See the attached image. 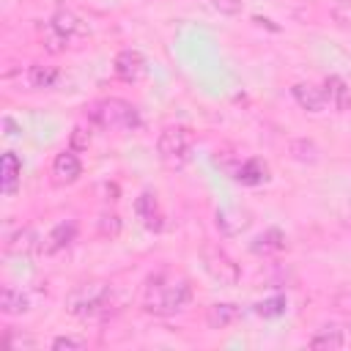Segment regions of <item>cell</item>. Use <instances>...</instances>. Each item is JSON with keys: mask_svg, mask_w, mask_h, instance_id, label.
Listing matches in <instances>:
<instances>
[{"mask_svg": "<svg viewBox=\"0 0 351 351\" xmlns=\"http://www.w3.org/2000/svg\"><path fill=\"white\" fill-rule=\"evenodd\" d=\"M192 299V288L184 277L178 280H162V277H154L148 285H145V299H143V307L154 315H173L178 310H184Z\"/></svg>", "mask_w": 351, "mask_h": 351, "instance_id": "6da1fadb", "label": "cell"}, {"mask_svg": "<svg viewBox=\"0 0 351 351\" xmlns=\"http://www.w3.org/2000/svg\"><path fill=\"white\" fill-rule=\"evenodd\" d=\"M110 307H112V293L107 282H82L66 299V310L82 321L104 318L110 315Z\"/></svg>", "mask_w": 351, "mask_h": 351, "instance_id": "7a4b0ae2", "label": "cell"}, {"mask_svg": "<svg viewBox=\"0 0 351 351\" xmlns=\"http://www.w3.org/2000/svg\"><path fill=\"white\" fill-rule=\"evenodd\" d=\"M88 118L104 129H137L140 126V112L134 110V104L118 96L93 101L88 110Z\"/></svg>", "mask_w": 351, "mask_h": 351, "instance_id": "3957f363", "label": "cell"}, {"mask_svg": "<svg viewBox=\"0 0 351 351\" xmlns=\"http://www.w3.org/2000/svg\"><path fill=\"white\" fill-rule=\"evenodd\" d=\"M189 148H192V132H189L186 126L173 123V126H165V129L159 132L156 154H159V159H162L165 165L176 167V165L186 162Z\"/></svg>", "mask_w": 351, "mask_h": 351, "instance_id": "277c9868", "label": "cell"}, {"mask_svg": "<svg viewBox=\"0 0 351 351\" xmlns=\"http://www.w3.org/2000/svg\"><path fill=\"white\" fill-rule=\"evenodd\" d=\"M203 263H206V271H208L219 285H236L239 277H241L239 263H233V258H230L225 250L214 247V244L203 247Z\"/></svg>", "mask_w": 351, "mask_h": 351, "instance_id": "5b68a950", "label": "cell"}, {"mask_svg": "<svg viewBox=\"0 0 351 351\" xmlns=\"http://www.w3.org/2000/svg\"><path fill=\"white\" fill-rule=\"evenodd\" d=\"M112 71L123 82H137L145 74V58L137 49H121L112 60Z\"/></svg>", "mask_w": 351, "mask_h": 351, "instance_id": "8992f818", "label": "cell"}, {"mask_svg": "<svg viewBox=\"0 0 351 351\" xmlns=\"http://www.w3.org/2000/svg\"><path fill=\"white\" fill-rule=\"evenodd\" d=\"M52 176H55L58 184H74V181L82 176V162H80V156L74 154V148L60 151V154L55 156V162H52Z\"/></svg>", "mask_w": 351, "mask_h": 351, "instance_id": "52a82bcc", "label": "cell"}, {"mask_svg": "<svg viewBox=\"0 0 351 351\" xmlns=\"http://www.w3.org/2000/svg\"><path fill=\"white\" fill-rule=\"evenodd\" d=\"M230 176H233V181H239L244 186H255V184H263L269 178V167H266V162H261V159L252 156V159L236 162L230 167Z\"/></svg>", "mask_w": 351, "mask_h": 351, "instance_id": "ba28073f", "label": "cell"}, {"mask_svg": "<svg viewBox=\"0 0 351 351\" xmlns=\"http://www.w3.org/2000/svg\"><path fill=\"white\" fill-rule=\"evenodd\" d=\"M134 214H137V219L148 228V230H162V211H159V200H156V195L154 192H140V197L134 200Z\"/></svg>", "mask_w": 351, "mask_h": 351, "instance_id": "9c48e42d", "label": "cell"}, {"mask_svg": "<svg viewBox=\"0 0 351 351\" xmlns=\"http://www.w3.org/2000/svg\"><path fill=\"white\" fill-rule=\"evenodd\" d=\"M291 93H293L296 104H299L302 110H307V112H324V107H326L324 88H315V85H310V82H296V85L291 88Z\"/></svg>", "mask_w": 351, "mask_h": 351, "instance_id": "30bf717a", "label": "cell"}, {"mask_svg": "<svg viewBox=\"0 0 351 351\" xmlns=\"http://www.w3.org/2000/svg\"><path fill=\"white\" fill-rule=\"evenodd\" d=\"M19 178H22V162L16 154L5 151L3 159H0V186H3V195H14L16 186H19Z\"/></svg>", "mask_w": 351, "mask_h": 351, "instance_id": "8fae6325", "label": "cell"}, {"mask_svg": "<svg viewBox=\"0 0 351 351\" xmlns=\"http://www.w3.org/2000/svg\"><path fill=\"white\" fill-rule=\"evenodd\" d=\"M77 239V222H71V219H66V222H58L49 233H47V239H44V252H60V250H66L71 241Z\"/></svg>", "mask_w": 351, "mask_h": 351, "instance_id": "7c38bea8", "label": "cell"}, {"mask_svg": "<svg viewBox=\"0 0 351 351\" xmlns=\"http://www.w3.org/2000/svg\"><path fill=\"white\" fill-rule=\"evenodd\" d=\"M214 219H217V228L222 236H239L250 225V214L239 211V208H219L214 214Z\"/></svg>", "mask_w": 351, "mask_h": 351, "instance_id": "4fadbf2b", "label": "cell"}, {"mask_svg": "<svg viewBox=\"0 0 351 351\" xmlns=\"http://www.w3.org/2000/svg\"><path fill=\"white\" fill-rule=\"evenodd\" d=\"M49 25H52V27H55L66 41H71V38H77V36H82V33H85L82 19H80L77 14H71V11H66V8H58V11L52 14Z\"/></svg>", "mask_w": 351, "mask_h": 351, "instance_id": "5bb4252c", "label": "cell"}, {"mask_svg": "<svg viewBox=\"0 0 351 351\" xmlns=\"http://www.w3.org/2000/svg\"><path fill=\"white\" fill-rule=\"evenodd\" d=\"M324 96L335 110H348L351 107V88L335 74L324 80Z\"/></svg>", "mask_w": 351, "mask_h": 351, "instance_id": "9a60e30c", "label": "cell"}, {"mask_svg": "<svg viewBox=\"0 0 351 351\" xmlns=\"http://www.w3.org/2000/svg\"><path fill=\"white\" fill-rule=\"evenodd\" d=\"M38 247V233L33 228H19L5 239V252L11 255H27Z\"/></svg>", "mask_w": 351, "mask_h": 351, "instance_id": "2e32d148", "label": "cell"}, {"mask_svg": "<svg viewBox=\"0 0 351 351\" xmlns=\"http://www.w3.org/2000/svg\"><path fill=\"white\" fill-rule=\"evenodd\" d=\"M239 315H241V310L236 304H230V302H217V304H211L206 310V321H208L211 329H225L233 321H239Z\"/></svg>", "mask_w": 351, "mask_h": 351, "instance_id": "e0dca14e", "label": "cell"}, {"mask_svg": "<svg viewBox=\"0 0 351 351\" xmlns=\"http://www.w3.org/2000/svg\"><path fill=\"white\" fill-rule=\"evenodd\" d=\"M285 247V233L277 230V228H269L263 230L261 236H255V241L250 244V250L255 255H271V252H280Z\"/></svg>", "mask_w": 351, "mask_h": 351, "instance_id": "ac0fdd59", "label": "cell"}, {"mask_svg": "<svg viewBox=\"0 0 351 351\" xmlns=\"http://www.w3.org/2000/svg\"><path fill=\"white\" fill-rule=\"evenodd\" d=\"M27 307H30V299H27V293H22L19 288L5 285V288L0 291V310H3L5 315H22V313H27Z\"/></svg>", "mask_w": 351, "mask_h": 351, "instance_id": "d6986e66", "label": "cell"}, {"mask_svg": "<svg viewBox=\"0 0 351 351\" xmlns=\"http://www.w3.org/2000/svg\"><path fill=\"white\" fill-rule=\"evenodd\" d=\"M58 69L55 66H44V63H33L27 69V85L36 88V90H44V88H52L58 82Z\"/></svg>", "mask_w": 351, "mask_h": 351, "instance_id": "ffe728a7", "label": "cell"}, {"mask_svg": "<svg viewBox=\"0 0 351 351\" xmlns=\"http://www.w3.org/2000/svg\"><path fill=\"white\" fill-rule=\"evenodd\" d=\"M288 151H291V156H293L296 162H302V165H315V162L321 159L318 145H315L313 140H307V137L291 140V143H288Z\"/></svg>", "mask_w": 351, "mask_h": 351, "instance_id": "44dd1931", "label": "cell"}, {"mask_svg": "<svg viewBox=\"0 0 351 351\" xmlns=\"http://www.w3.org/2000/svg\"><path fill=\"white\" fill-rule=\"evenodd\" d=\"M343 343H346V337H343V332L337 326H321L310 337V346L313 348H343Z\"/></svg>", "mask_w": 351, "mask_h": 351, "instance_id": "7402d4cb", "label": "cell"}, {"mask_svg": "<svg viewBox=\"0 0 351 351\" xmlns=\"http://www.w3.org/2000/svg\"><path fill=\"white\" fill-rule=\"evenodd\" d=\"M41 41H44L47 52H52V55H55V52H63V49H66V44H69V41H66V38H63V36H60L49 22L41 27Z\"/></svg>", "mask_w": 351, "mask_h": 351, "instance_id": "603a6c76", "label": "cell"}, {"mask_svg": "<svg viewBox=\"0 0 351 351\" xmlns=\"http://www.w3.org/2000/svg\"><path fill=\"white\" fill-rule=\"evenodd\" d=\"M255 313L263 315V318H277L285 313V296H271V299H263L255 304Z\"/></svg>", "mask_w": 351, "mask_h": 351, "instance_id": "cb8c5ba5", "label": "cell"}, {"mask_svg": "<svg viewBox=\"0 0 351 351\" xmlns=\"http://www.w3.org/2000/svg\"><path fill=\"white\" fill-rule=\"evenodd\" d=\"M52 348H55V351H82V348H88V340L63 335V337H55V340H52Z\"/></svg>", "mask_w": 351, "mask_h": 351, "instance_id": "d4e9b609", "label": "cell"}, {"mask_svg": "<svg viewBox=\"0 0 351 351\" xmlns=\"http://www.w3.org/2000/svg\"><path fill=\"white\" fill-rule=\"evenodd\" d=\"M99 233L107 236V239H115L121 233V219L115 214H101L99 217Z\"/></svg>", "mask_w": 351, "mask_h": 351, "instance_id": "484cf974", "label": "cell"}, {"mask_svg": "<svg viewBox=\"0 0 351 351\" xmlns=\"http://www.w3.org/2000/svg\"><path fill=\"white\" fill-rule=\"evenodd\" d=\"M88 145H90V129L74 126L71 129V148L74 151H88Z\"/></svg>", "mask_w": 351, "mask_h": 351, "instance_id": "4316f807", "label": "cell"}, {"mask_svg": "<svg viewBox=\"0 0 351 351\" xmlns=\"http://www.w3.org/2000/svg\"><path fill=\"white\" fill-rule=\"evenodd\" d=\"M3 340H5L8 348H33V346H36L33 337H27V335H14V329H5Z\"/></svg>", "mask_w": 351, "mask_h": 351, "instance_id": "83f0119b", "label": "cell"}, {"mask_svg": "<svg viewBox=\"0 0 351 351\" xmlns=\"http://www.w3.org/2000/svg\"><path fill=\"white\" fill-rule=\"evenodd\" d=\"M211 5H214L219 14H228V16H233V14L241 11V0H211Z\"/></svg>", "mask_w": 351, "mask_h": 351, "instance_id": "f1b7e54d", "label": "cell"}, {"mask_svg": "<svg viewBox=\"0 0 351 351\" xmlns=\"http://www.w3.org/2000/svg\"><path fill=\"white\" fill-rule=\"evenodd\" d=\"M335 307L337 310H343V313H348L351 315V293H340L337 299H335Z\"/></svg>", "mask_w": 351, "mask_h": 351, "instance_id": "f546056e", "label": "cell"}, {"mask_svg": "<svg viewBox=\"0 0 351 351\" xmlns=\"http://www.w3.org/2000/svg\"><path fill=\"white\" fill-rule=\"evenodd\" d=\"M3 126H5V129H8V132H5V134H8V137H14V134H16V123H14V121H11V118H5V121H3Z\"/></svg>", "mask_w": 351, "mask_h": 351, "instance_id": "4dcf8cb0", "label": "cell"}]
</instances>
